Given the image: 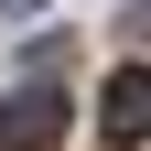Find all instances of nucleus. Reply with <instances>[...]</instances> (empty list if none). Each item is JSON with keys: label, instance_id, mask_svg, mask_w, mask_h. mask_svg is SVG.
Wrapping results in <instances>:
<instances>
[{"label": "nucleus", "instance_id": "nucleus-1", "mask_svg": "<svg viewBox=\"0 0 151 151\" xmlns=\"http://www.w3.org/2000/svg\"><path fill=\"white\" fill-rule=\"evenodd\" d=\"M65 140V97L54 86H11L0 97V151H54Z\"/></svg>", "mask_w": 151, "mask_h": 151}, {"label": "nucleus", "instance_id": "nucleus-2", "mask_svg": "<svg viewBox=\"0 0 151 151\" xmlns=\"http://www.w3.org/2000/svg\"><path fill=\"white\" fill-rule=\"evenodd\" d=\"M140 129H151V76L119 65V76H108V140H140Z\"/></svg>", "mask_w": 151, "mask_h": 151}, {"label": "nucleus", "instance_id": "nucleus-3", "mask_svg": "<svg viewBox=\"0 0 151 151\" xmlns=\"http://www.w3.org/2000/svg\"><path fill=\"white\" fill-rule=\"evenodd\" d=\"M32 11H43V0H0V22H32Z\"/></svg>", "mask_w": 151, "mask_h": 151}]
</instances>
